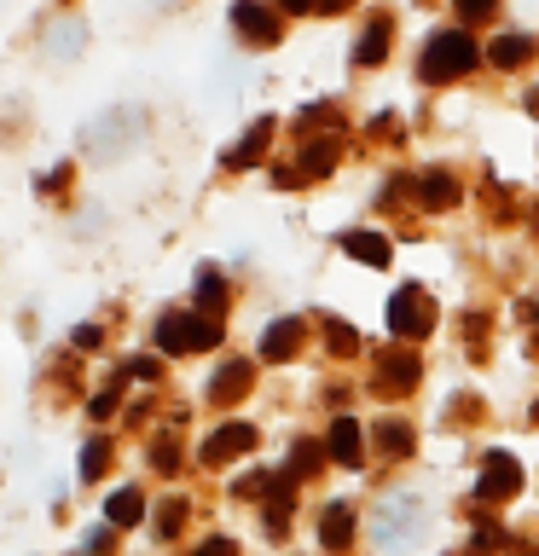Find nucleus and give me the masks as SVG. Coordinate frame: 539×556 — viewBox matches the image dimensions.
Instances as JSON below:
<instances>
[{
    "instance_id": "nucleus-1",
    "label": "nucleus",
    "mask_w": 539,
    "mask_h": 556,
    "mask_svg": "<svg viewBox=\"0 0 539 556\" xmlns=\"http://www.w3.org/2000/svg\"><path fill=\"white\" fill-rule=\"evenodd\" d=\"M481 59V47L469 41V35H459V29H447V35H435V41L424 47V81H452V76H464L469 64Z\"/></svg>"
},
{
    "instance_id": "nucleus-2",
    "label": "nucleus",
    "mask_w": 539,
    "mask_h": 556,
    "mask_svg": "<svg viewBox=\"0 0 539 556\" xmlns=\"http://www.w3.org/2000/svg\"><path fill=\"white\" fill-rule=\"evenodd\" d=\"M215 342H221V325L209 313H163V325H156L163 354H191V348H215Z\"/></svg>"
},
{
    "instance_id": "nucleus-3",
    "label": "nucleus",
    "mask_w": 539,
    "mask_h": 556,
    "mask_svg": "<svg viewBox=\"0 0 539 556\" xmlns=\"http://www.w3.org/2000/svg\"><path fill=\"white\" fill-rule=\"evenodd\" d=\"M389 325H394V337H429V330H435V302H429V290L400 285L394 302H389Z\"/></svg>"
},
{
    "instance_id": "nucleus-4",
    "label": "nucleus",
    "mask_w": 539,
    "mask_h": 556,
    "mask_svg": "<svg viewBox=\"0 0 539 556\" xmlns=\"http://www.w3.org/2000/svg\"><path fill=\"white\" fill-rule=\"evenodd\" d=\"M522 493V464L511 458V452H487L481 458V481H476V498L481 504H499V498H511Z\"/></svg>"
},
{
    "instance_id": "nucleus-5",
    "label": "nucleus",
    "mask_w": 539,
    "mask_h": 556,
    "mask_svg": "<svg viewBox=\"0 0 539 556\" xmlns=\"http://www.w3.org/2000/svg\"><path fill=\"white\" fill-rule=\"evenodd\" d=\"M424 504H417V498H394L389 504V510H383L377 516V545H412V539L417 533H424Z\"/></svg>"
},
{
    "instance_id": "nucleus-6",
    "label": "nucleus",
    "mask_w": 539,
    "mask_h": 556,
    "mask_svg": "<svg viewBox=\"0 0 539 556\" xmlns=\"http://www.w3.org/2000/svg\"><path fill=\"white\" fill-rule=\"evenodd\" d=\"M250 446H255L250 424H226V429H215L203 441V464H226V458H238V452H250Z\"/></svg>"
},
{
    "instance_id": "nucleus-7",
    "label": "nucleus",
    "mask_w": 539,
    "mask_h": 556,
    "mask_svg": "<svg viewBox=\"0 0 539 556\" xmlns=\"http://www.w3.org/2000/svg\"><path fill=\"white\" fill-rule=\"evenodd\" d=\"M233 24H238L243 35H250V41H261V47L278 41V17H273L267 7H261V0H233Z\"/></svg>"
},
{
    "instance_id": "nucleus-8",
    "label": "nucleus",
    "mask_w": 539,
    "mask_h": 556,
    "mask_svg": "<svg viewBox=\"0 0 539 556\" xmlns=\"http://www.w3.org/2000/svg\"><path fill=\"white\" fill-rule=\"evenodd\" d=\"M325 452H330V464L360 469V424H354V417H337V424H330V441H325Z\"/></svg>"
},
{
    "instance_id": "nucleus-9",
    "label": "nucleus",
    "mask_w": 539,
    "mask_h": 556,
    "mask_svg": "<svg viewBox=\"0 0 539 556\" xmlns=\"http://www.w3.org/2000/svg\"><path fill=\"white\" fill-rule=\"evenodd\" d=\"M296 342H302V325H296V319H273L267 337H261V359H285V354H296Z\"/></svg>"
},
{
    "instance_id": "nucleus-10",
    "label": "nucleus",
    "mask_w": 539,
    "mask_h": 556,
    "mask_svg": "<svg viewBox=\"0 0 539 556\" xmlns=\"http://www.w3.org/2000/svg\"><path fill=\"white\" fill-rule=\"evenodd\" d=\"M243 389H250V365H221V377L215 382H209V400H215V406H233V400L243 394Z\"/></svg>"
},
{
    "instance_id": "nucleus-11",
    "label": "nucleus",
    "mask_w": 539,
    "mask_h": 556,
    "mask_svg": "<svg viewBox=\"0 0 539 556\" xmlns=\"http://www.w3.org/2000/svg\"><path fill=\"white\" fill-rule=\"evenodd\" d=\"M377 371H389V377H377V389L400 394V389H412V382H417V359H412V354H383Z\"/></svg>"
},
{
    "instance_id": "nucleus-12",
    "label": "nucleus",
    "mask_w": 539,
    "mask_h": 556,
    "mask_svg": "<svg viewBox=\"0 0 539 556\" xmlns=\"http://www.w3.org/2000/svg\"><path fill=\"white\" fill-rule=\"evenodd\" d=\"M342 250L354 261H365V267H389V238H377V232H348Z\"/></svg>"
},
{
    "instance_id": "nucleus-13",
    "label": "nucleus",
    "mask_w": 539,
    "mask_h": 556,
    "mask_svg": "<svg viewBox=\"0 0 539 556\" xmlns=\"http://www.w3.org/2000/svg\"><path fill=\"white\" fill-rule=\"evenodd\" d=\"M417 203H429V208H452L459 203V180H452V174H424V180H417Z\"/></svg>"
},
{
    "instance_id": "nucleus-14",
    "label": "nucleus",
    "mask_w": 539,
    "mask_h": 556,
    "mask_svg": "<svg viewBox=\"0 0 539 556\" xmlns=\"http://www.w3.org/2000/svg\"><path fill=\"white\" fill-rule=\"evenodd\" d=\"M319 539H325L330 551H342L348 539H354V510H348V504H330L325 521H319Z\"/></svg>"
},
{
    "instance_id": "nucleus-15",
    "label": "nucleus",
    "mask_w": 539,
    "mask_h": 556,
    "mask_svg": "<svg viewBox=\"0 0 539 556\" xmlns=\"http://www.w3.org/2000/svg\"><path fill=\"white\" fill-rule=\"evenodd\" d=\"M104 516H111V528H134V521L146 516V498H139L134 486H122V493H111V504H104Z\"/></svg>"
},
{
    "instance_id": "nucleus-16",
    "label": "nucleus",
    "mask_w": 539,
    "mask_h": 556,
    "mask_svg": "<svg viewBox=\"0 0 539 556\" xmlns=\"http://www.w3.org/2000/svg\"><path fill=\"white\" fill-rule=\"evenodd\" d=\"M528 52H534V41H528V35H499V41H493V52H487V59H493L499 70H516L522 59H528Z\"/></svg>"
},
{
    "instance_id": "nucleus-17",
    "label": "nucleus",
    "mask_w": 539,
    "mask_h": 556,
    "mask_svg": "<svg viewBox=\"0 0 539 556\" xmlns=\"http://www.w3.org/2000/svg\"><path fill=\"white\" fill-rule=\"evenodd\" d=\"M383 52H389V24H365V35H360V47H354V64H377Z\"/></svg>"
},
{
    "instance_id": "nucleus-18",
    "label": "nucleus",
    "mask_w": 539,
    "mask_h": 556,
    "mask_svg": "<svg viewBox=\"0 0 539 556\" xmlns=\"http://www.w3.org/2000/svg\"><path fill=\"white\" fill-rule=\"evenodd\" d=\"M221 302H226V285H221V273H215V267H203V273H198V307L209 313V319H215V313H221Z\"/></svg>"
},
{
    "instance_id": "nucleus-19",
    "label": "nucleus",
    "mask_w": 539,
    "mask_h": 556,
    "mask_svg": "<svg viewBox=\"0 0 539 556\" xmlns=\"http://www.w3.org/2000/svg\"><path fill=\"white\" fill-rule=\"evenodd\" d=\"M267 134H273V122H255V128H250V139H243V146H238L233 156H226V163H233V168H250L255 156L267 151Z\"/></svg>"
},
{
    "instance_id": "nucleus-20",
    "label": "nucleus",
    "mask_w": 539,
    "mask_h": 556,
    "mask_svg": "<svg viewBox=\"0 0 539 556\" xmlns=\"http://www.w3.org/2000/svg\"><path fill=\"white\" fill-rule=\"evenodd\" d=\"M377 446L394 452V458H406V452H412V429L394 424V417H383V424H377Z\"/></svg>"
},
{
    "instance_id": "nucleus-21",
    "label": "nucleus",
    "mask_w": 539,
    "mask_h": 556,
    "mask_svg": "<svg viewBox=\"0 0 539 556\" xmlns=\"http://www.w3.org/2000/svg\"><path fill=\"white\" fill-rule=\"evenodd\" d=\"M330 163H337V134H330V139H313V146L302 151V174H325Z\"/></svg>"
},
{
    "instance_id": "nucleus-22",
    "label": "nucleus",
    "mask_w": 539,
    "mask_h": 556,
    "mask_svg": "<svg viewBox=\"0 0 539 556\" xmlns=\"http://www.w3.org/2000/svg\"><path fill=\"white\" fill-rule=\"evenodd\" d=\"M104 464H111V441H87V452H82V481H99Z\"/></svg>"
},
{
    "instance_id": "nucleus-23",
    "label": "nucleus",
    "mask_w": 539,
    "mask_h": 556,
    "mask_svg": "<svg viewBox=\"0 0 539 556\" xmlns=\"http://www.w3.org/2000/svg\"><path fill=\"white\" fill-rule=\"evenodd\" d=\"M319 458H330V452L313 446V441H302V446L290 452V469H296V476H313V469H319Z\"/></svg>"
},
{
    "instance_id": "nucleus-24",
    "label": "nucleus",
    "mask_w": 539,
    "mask_h": 556,
    "mask_svg": "<svg viewBox=\"0 0 539 556\" xmlns=\"http://www.w3.org/2000/svg\"><path fill=\"white\" fill-rule=\"evenodd\" d=\"M156 510H163V516H156V533L174 539V533H180V521H186V504H180V498H168V504H156Z\"/></svg>"
},
{
    "instance_id": "nucleus-25",
    "label": "nucleus",
    "mask_w": 539,
    "mask_h": 556,
    "mask_svg": "<svg viewBox=\"0 0 539 556\" xmlns=\"http://www.w3.org/2000/svg\"><path fill=\"white\" fill-rule=\"evenodd\" d=\"M325 342H330V354H354V348H360V337H354L348 325H330V330H325Z\"/></svg>"
},
{
    "instance_id": "nucleus-26",
    "label": "nucleus",
    "mask_w": 539,
    "mask_h": 556,
    "mask_svg": "<svg viewBox=\"0 0 539 556\" xmlns=\"http://www.w3.org/2000/svg\"><path fill=\"white\" fill-rule=\"evenodd\" d=\"M499 0H459V17H469V24H481V17H493Z\"/></svg>"
},
{
    "instance_id": "nucleus-27",
    "label": "nucleus",
    "mask_w": 539,
    "mask_h": 556,
    "mask_svg": "<svg viewBox=\"0 0 539 556\" xmlns=\"http://www.w3.org/2000/svg\"><path fill=\"white\" fill-rule=\"evenodd\" d=\"M151 458H156V469H163V476H168V469L180 464V452H174V441H168V434H163V441L151 446Z\"/></svg>"
},
{
    "instance_id": "nucleus-28",
    "label": "nucleus",
    "mask_w": 539,
    "mask_h": 556,
    "mask_svg": "<svg viewBox=\"0 0 539 556\" xmlns=\"http://www.w3.org/2000/svg\"><path fill=\"white\" fill-rule=\"evenodd\" d=\"M198 556H238V545H233V539H209Z\"/></svg>"
},
{
    "instance_id": "nucleus-29",
    "label": "nucleus",
    "mask_w": 539,
    "mask_h": 556,
    "mask_svg": "<svg viewBox=\"0 0 539 556\" xmlns=\"http://www.w3.org/2000/svg\"><path fill=\"white\" fill-rule=\"evenodd\" d=\"M278 7H290V12H308V7H319V0H278Z\"/></svg>"
},
{
    "instance_id": "nucleus-30",
    "label": "nucleus",
    "mask_w": 539,
    "mask_h": 556,
    "mask_svg": "<svg viewBox=\"0 0 539 556\" xmlns=\"http://www.w3.org/2000/svg\"><path fill=\"white\" fill-rule=\"evenodd\" d=\"M319 7H325V12H342V7H348V0H319Z\"/></svg>"
},
{
    "instance_id": "nucleus-31",
    "label": "nucleus",
    "mask_w": 539,
    "mask_h": 556,
    "mask_svg": "<svg viewBox=\"0 0 539 556\" xmlns=\"http://www.w3.org/2000/svg\"><path fill=\"white\" fill-rule=\"evenodd\" d=\"M528 111H534V116H539V87H534V93H528Z\"/></svg>"
},
{
    "instance_id": "nucleus-32",
    "label": "nucleus",
    "mask_w": 539,
    "mask_h": 556,
    "mask_svg": "<svg viewBox=\"0 0 539 556\" xmlns=\"http://www.w3.org/2000/svg\"><path fill=\"white\" fill-rule=\"evenodd\" d=\"M534 417H539V406H534Z\"/></svg>"
}]
</instances>
